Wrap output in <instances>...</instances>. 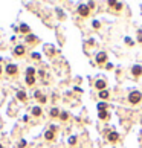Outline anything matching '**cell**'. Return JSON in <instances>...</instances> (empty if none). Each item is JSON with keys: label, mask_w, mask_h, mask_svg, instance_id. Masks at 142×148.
<instances>
[{"label": "cell", "mask_w": 142, "mask_h": 148, "mask_svg": "<svg viewBox=\"0 0 142 148\" xmlns=\"http://www.w3.org/2000/svg\"><path fill=\"white\" fill-rule=\"evenodd\" d=\"M60 119H63V121H67V119H69V115H67L66 112H63V113H60Z\"/></svg>", "instance_id": "obj_21"}, {"label": "cell", "mask_w": 142, "mask_h": 148, "mask_svg": "<svg viewBox=\"0 0 142 148\" xmlns=\"http://www.w3.org/2000/svg\"><path fill=\"white\" fill-rule=\"evenodd\" d=\"M69 143H70V145H75V143H76V137H75V136H72V137L69 139Z\"/></svg>", "instance_id": "obj_22"}, {"label": "cell", "mask_w": 142, "mask_h": 148, "mask_svg": "<svg viewBox=\"0 0 142 148\" xmlns=\"http://www.w3.org/2000/svg\"><path fill=\"white\" fill-rule=\"evenodd\" d=\"M32 115L34 116H40V115H41V108H40V107H34L32 108Z\"/></svg>", "instance_id": "obj_16"}, {"label": "cell", "mask_w": 142, "mask_h": 148, "mask_svg": "<svg viewBox=\"0 0 142 148\" xmlns=\"http://www.w3.org/2000/svg\"><path fill=\"white\" fill-rule=\"evenodd\" d=\"M98 110L99 112H107V104L106 102H99L98 104Z\"/></svg>", "instance_id": "obj_12"}, {"label": "cell", "mask_w": 142, "mask_h": 148, "mask_svg": "<svg viewBox=\"0 0 142 148\" xmlns=\"http://www.w3.org/2000/svg\"><path fill=\"white\" fill-rule=\"evenodd\" d=\"M26 41H28V43H35V41H37V37H34V35L29 34V35H26Z\"/></svg>", "instance_id": "obj_17"}, {"label": "cell", "mask_w": 142, "mask_h": 148, "mask_svg": "<svg viewBox=\"0 0 142 148\" xmlns=\"http://www.w3.org/2000/svg\"><path fill=\"white\" fill-rule=\"evenodd\" d=\"M109 96H110V95H109L107 90H101V92H99V98H101V99H109Z\"/></svg>", "instance_id": "obj_11"}, {"label": "cell", "mask_w": 142, "mask_h": 148, "mask_svg": "<svg viewBox=\"0 0 142 148\" xmlns=\"http://www.w3.org/2000/svg\"><path fill=\"white\" fill-rule=\"evenodd\" d=\"M14 53L17 55V57H22V55L25 53V46H22V44H20V46H17V47L14 49Z\"/></svg>", "instance_id": "obj_8"}, {"label": "cell", "mask_w": 142, "mask_h": 148, "mask_svg": "<svg viewBox=\"0 0 142 148\" xmlns=\"http://www.w3.org/2000/svg\"><path fill=\"white\" fill-rule=\"evenodd\" d=\"M118 140H119V134L116 131L109 133V142H118Z\"/></svg>", "instance_id": "obj_7"}, {"label": "cell", "mask_w": 142, "mask_h": 148, "mask_svg": "<svg viewBox=\"0 0 142 148\" xmlns=\"http://www.w3.org/2000/svg\"><path fill=\"white\" fill-rule=\"evenodd\" d=\"M0 148H2V145H0Z\"/></svg>", "instance_id": "obj_31"}, {"label": "cell", "mask_w": 142, "mask_h": 148, "mask_svg": "<svg viewBox=\"0 0 142 148\" xmlns=\"http://www.w3.org/2000/svg\"><path fill=\"white\" fill-rule=\"evenodd\" d=\"M131 73H133L134 77H140V75H142V67H140V66H137V64H136V66H133Z\"/></svg>", "instance_id": "obj_4"}, {"label": "cell", "mask_w": 142, "mask_h": 148, "mask_svg": "<svg viewBox=\"0 0 142 148\" xmlns=\"http://www.w3.org/2000/svg\"><path fill=\"white\" fill-rule=\"evenodd\" d=\"M125 43H127L128 46H133V40H130V38H128V37H127V38H125Z\"/></svg>", "instance_id": "obj_24"}, {"label": "cell", "mask_w": 142, "mask_h": 148, "mask_svg": "<svg viewBox=\"0 0 142 148\" xmlns=\"http://www.w3.org/2000/svg\"><path fill=\"white\" fill-rule=\"evenodd\" d=\"M106 86H107V81H103V80H98V81L95 83V87L99 89V90H104Z\"/></svg>", "instance_id": "obj_6"}, {"label": "cell", "mask_w": 142, "mask_h": 148, "mask_svg": "<svg viewBox=\"0 0 142 148\" xmlns=\"http://www.w3.org/2000/svg\"><path fill=\"white\" fill-rule=\"evenodd\" d=\"M26 146V140H20L18 142V148H25Z\"/></svg>", "instance_id": "obj_23"}, {"label": "cell", "mask_w": 142, "mask_h": 148, "mask_svg": "<svg viewBox=\"0 0 142 148\" xmlns=\"http://www.w3.org/2000/svg\"><path fill=\"white\" fill-rule=\"evenodd\" d=\"M20 32H22V34H26V35H29L31 29H29V26H28V25H20Z\"/></svg>", "instance_id": "obj_10"}, {"label": "cell", "mask_w": 142, "mask_h": 148, "mask_svg": "<svg viewBox=\"0 0 142 148\" xmlns=\"http://www.w3.org/2000/svg\"><path fill=\"white\" fill-rule=\"evenodd\" d=\"M44 139H48V140H52V139H54V131H52V130L46 131V133H44Z\"/></svg>", "instance_id": "obj_14"}, {"label": "cell", "mask_w": 142, "mask_h": 148, "mask_svg": "<svg viewBox=\"0 0 142 148\" xmlns=\"http://www.w3.org/2000/svg\"><path fill=\"white\" fill-rule=\"evenodd\" d=\"M51 116H52V118H58V116H60L58 108H52V110H51Z\"/></svg>", "instance_id": "obj_20"}, {"label": "cell", "mask_w": 142, "mask_h": 148, "mask_svg": "<svg viewBox=\"0 0 142 148\" xmlns=\"http://www.w3.org/2000/svg\"><path fill=\"white\" fill-rule=\"evenodd\" d=\"M34 83H35V78L34 77H26V84L28 86H34Z\"/></svg>", "instance_id": "obj_19"}, {"label": "cell", "mask_w": 142, "mask_h": 148, "mask_svg": "<svg viewBox=\"0 0 142 148\" xmlns=\"http://www.w3.org/2000/svg\"><path fill=\"white\" fill-rule=\"evenodd\" d=\"M115 8H116L118 11H119V9H122V3H116V6H115Z\"/></svg>", "instance_id": "obj_26"}, {"label": "cell", "mask_w": 142, "mask_h": 148, "mask_svg": "<svg viewBox=\"0 0 142 148\" xmlns=\"http://www.w3.org/2000/svg\"><path fill=\"white\" fill-rule=\"evenodd\" d=\"M93 28H99V22H93Z\"/></svg>", "instance_id": "obj_29"}, {"label": "cell", "mask_w": 142, "mask_h": 148, "mask_svg": "<svg viewBox=\"0 0 142 148\" xmlns=\"http://www.w3.org/2000/svg\"><path fill=\"white\" fill-rule=\"evenodd\" d=\"M109 5H110V6H116V2H113V0H110V2H109Z\"/></svg>", "instance_id": "obj_27"}, {"label": "cell", "mask_w": 142, "mask_h": 148, "mask_svg": "<svg viewBox=\"0 0 142 148\" xmlns=\"http://www.w3.org/2000/svg\"><path fill=\"white\" fill-rule=\"evenodd\" d=\"M34 73H35V69L34 67H28L26 69V77H34Z\"/></svg>", "instance_id": "obj_18"}, {"label": "cell", "mask_w": 142, "mask_h": 148, "mask_svg": "<svg viewBox=\"0 0 142 148\" xmlns=\"http://www.w3.org/2000/svg\"><path fill=\"white\" fill-rule=\"evenodd\" d=\"M32 58L34 60H40V53H32Z\"/></svg>", "instance_id": "obj_25"}, {"label": "cell", "mask_w": 142, "mask_h": 148, "mask_svg": "<svg viewBox=\"0 0 142 148\" xmlns=\"http://www.w3.org/2000/svg\"><path fill=\"white\" fill-rule=\"evenodd\" d=\"M17 66L15 64H9L8 67H6V72H8V75H15V73H17Z\"/></svg>", "instance_id": "obj_5"}, {"label": "cell", "mask_w": 142, "mask_h": 148, "mask_svg": "<svg viewBox=\"0 0 142 148\" xmlns=\"http://www.w3.org/2000/svg\"><path fill=\"white\" fill-rule=\"evenodd\" d=\"M107 61V53L106 52H99L98 55H96V63L98 64H104Z\"/></svg>", "instance_id": "obj_2"}, {"label": "cell", "mask_w": 142, "mask_h": 148, "mask_svg": "<svg viewBox=\"0 0 142 148\" xmlns=\"http://www.w3.org/2000/svg\"><path fill=\"white\" fill-rule=\"evenodd\" d=\"M35 98H37L40 102H41V104H44V102H46V96H43V95H41V92H35Z\"/></svg>", "instance_id": "obj_9"}, {"label": "cell", "mask_w": 142, "mask_h": 148, "mask_svg": "<svg viewBox=\"0 0 142 148\" xmlns=\"http://www.w3.org/2000/svg\"><path fill=\"white\" fill-rule=\"evenodd\" d=\"M0 73H2V67H0Z\"/></svg>", "instance_id": "obj_30"}, {"label": "cell", "mask_w": 142, "mask_h": 148, "mask_svg": "<svg viewBox=\"0 0 142 148\" xmlns=\"http://www.w3.org/2000/svg\"><path fill=\"white\" fill-rule=\"evenodd\" d=\"M140 99H142V95L139 93V92H131V93L128 95V101H130V104H139L140 102Z\"/></svg>", "instance_id": "obj_1"}, {"label": "cell", "mask_w": 142, "mask_h": 148, "mask_svg": "<svg viewBox=\"0 0 142 148\" xmlns=\"http://www.w3.org/2000/svg\"><path fill=\"white\" fill-rule=\"evenodd\" d=\"M17 98H18L20 101H25V99H26V93H25L23 90H20L18 93H17Z\"/></svg>", "instance_id": "obj_15"}, {"label": "cell", "mask_w": 142, "mask_h": 148, "mask_svg": "<svg viewBox=\"0 0 142 148\" xmlns=\"http://www.w3.org/2000/svg\"><path fill=\"white\" fill-rule=\"evenodd\" d=\"M109 118H110L109 112H99V119H103V121H106V119H109Z\"/></svg>", "instance_id": "obj_13"}, {"label": "cell", "mask_w": 142, "mask_h": 148, "mask_svg": "<svg viewBox=\"0 0 142 148\" xmlns=\"http://www.w3.org/2000/svg\"><path fill=\"white\" fill-rule=\"evenodd\" d=\"M89 11H90V9H89L87 5H81V6L78 8V14L83 15V17H87V15H89Z\"/></svg>", "instance_id": "obj_3"}, {"label": "cell", "mask_w": 142, "mask_h": 148, "mask_svg": "<svg viewBox=\"0 0 142 148\" xmlns=\"http://www.w3.org/2000/svg\"><path fill=\"white\" fill-rule=\"evenodd\" d=\"M87 6H89V9H90V8H95V3H93V2H90V3H89Z\"/></svg>", "instance_id": "obj_28"}]
</instances>
